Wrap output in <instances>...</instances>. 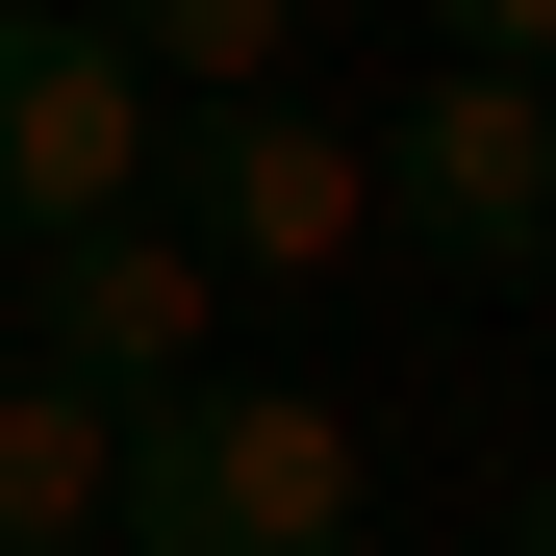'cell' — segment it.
I'll list each match as a JSON object with an SVG mask.
<instances>
[{
	"instance_id": "3957f363",
	"label": "cell",
	"mask_w": 556,
	"mask_h": 556,
	"mask_svg": "<svg viewBox=\"0 0 556 556\" xmlns=\"http://www.w3.org/2000/svg\"><path fill=\"white\" fill-rule=\"evenodd\" d=\"M177 228H203L228 304H278V278H354L380 253V152H354L329 102H177V177H152Z\"/></svg>"
},
{
	"instance_id": "7a4b0ae2",
	"label": "cell",
	"mask_w": 556,
	"mask_h": 556,
	"mask_svg": "<svg viewBox=\"0 0 556 556\" xmlns=\"http://www.w3.org/2000/svg\"><path fill=\"white\" fill-rule=\"evenodd\" d=\"M177 177V102L102 51V0H0V253H76Z\"/></svg>"
},
{
	"instance_id": "ba28073f",
	"label": "cell",
	"mask_w": 556,
	"mask_h": 556,
	"mask_svg": "<svg viewBox=\"0 0 556 556\" xmlns=\"http://www.w3.org/2000/svg\"><path fill=\"white\" fill-rule=\"evenodd\" d=\"M430 26L481 51V76H556V0H430Z\"/></svg>"
},
{
	"instance_id": "6da1fadb",
	"label": "cell",
	"mask_w": 556,
	"mask_h": 556,
	"mask_svg": "<svg viewBox=\"0 0 556 556\" xmlns=\"http://www.w3.org/2000/svg\"><path fill=\"white\" fill-rule=\"evenodd\" d=\"M354 506H380V455H354L329 380H177L127 405V556H354Z\"/></svg>"
},
{
	"instance_id": "9c48e42d",
	"label": "cell",
	"mask_w": 556,
	"mask_h": 556,
	"mask_svg": "<svg viewBox=\"0 0 556 556\" xmlns=\"http://www.w3.org/2000/svg\"><path fill=\"white\" fill-rule=\"evenodd\" d=\"M531 556H556V481H531Z\"/></svg>"
},
{
	"instance_id": "52a82bcc",
	"label": "cell",
	"mask_w": 556,
	"mask_h": 556,
	"mask_svg": "<svg viewBox=\"0 0 556 556\" xmlns=\"http://www.w3.org/2000/svg\"><path fill=\"white\" fill-rule=\"evenodd\" d=\"M102 51L152 76V102H304L329 0H102Z\"/></svg>"
},
{
	"instance_id": "8992f818",
	"label": "cell",
	"mask_w": 556,
	"mask_h": 556,
	"mask_svg": "<svg viewBox=\"0 0 556 556\" xmlns=\"http://www.w3.org/2000/svg\"><path fill=\"white\" fill-rule=\"evenodd\" d=\"M102 506H127V405L0 354V556H102Z\"/></svg>"
},
{
	"instance_id": "277c9868",
	"label": "cell",
	"mask_w": 556,
	"mask_h": 556,
	"mask_svg": "<svg viewBox=\"0 0 556 556\" xmlns=\"http://www.w3.org/2000/svg\"><path fill=\"white\" fill-rule=\"evenodd\" d=\"M0 278H26V354H51V380H102V405L228 380V278H203V228H177V203L76 228V253H0Z\"/></svg>"
},
{
	"instance_id": "5b68a950",
	"label": "cell",
	"mask_w": 556,
	"mask_h": 556,
	"mask_svg": "<svg viewBox=\"0 0 556 556\" xmlns=\"http://www.w3.org/2000/svg\"><path fill=\"white\" fill-rule=\"evenodd\" d=\"M380 228H430V253H531L556 228V76H405V152H380Z\"/></svg>"
}]
</instances>
